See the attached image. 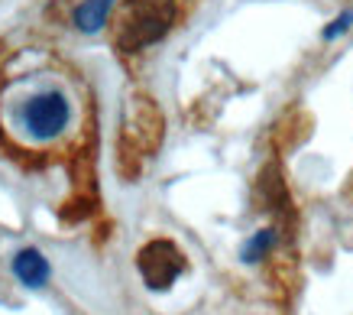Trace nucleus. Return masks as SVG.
<instances>
[{"instance_id":"1","label":"nucleus","mask_w":353,"mask_h":315,"mask_svg":"<svg viewBox=\"0 0 353 315\" xmlns=\"http://www.w3.org/2000/svg\"><path fill=\"white\" fill-rule=\"evenodd\" d=\"M175 20V0H127L120 10L117 43L123 52H137L159 43Z\"/></svg>"},{"instance_id":"2","label":"nucleus","mask_w":353,"mask_h":315,"mask_svg":"<svg viewBox=\"0 0 353 315\" xmlns=\"http://www.w3.org/2000/svg\"><path fill=\"white\" fill-rule=\"evenodd\" d=\"M72 104L62 91H39L23 104V127L30 131L32 140H52L68 127Z\"/></svg>"},{"instance_id":"3","label":"nucleus","mask_w":353,"mask_h":315,"mask_svg":"<svg viewBox=\"0 0 353 315\" xmlns=\"http://www.w3.org/2000/svg\"><path fill=\"white\" fill-rule=\"evenodd\" d=\"M137 267L139 276L146 280V286L159 293V289H169L172 283L185 273V257L172 240H150L146 247L139 250Z\"/></svg>"},{"instance_id":"4","label":"nucleus","mask_w":353,"mask_h":315,"mask_svg":"<svg viewBox=\"0 0 353 315\" xmlns=\"http://www.w3.org/2000/svg\"><path fill=\"white\" fill-rule=\"evenodd\" d=\"M49 260H46L43 254L36 247H23L17 250V257H13V276L23 283V286H30V289H43L46 283H49Z\"/></svg>"},{"instance_id":"5","label":"nucleus","mask_w":353,"mask_h":315,"mask_svg":"<svg viewBox=\"0 0 353 315\" xmlns=\"http://www.w3.org/2000/svg\"><path fill=\"white\" fill-rule=\"evenodd\" d=\"M110 7H114V0H81V7L75 10V26L81 33H97V30H104Z\"/></svg>"},{"instance_id":"6","label":"nucleus","mask_w":353,"mask_h":315,"mask_svg":"<svg viewBox=\"0 0 353 315\" xmlns=\"http://www.w3.org/2000/svg\"><path fill=\"white\" fill-rule=\"evenodd\" d=\"M272 244H276V231L263 228V231H256V234L243 244L240 257H243V263H259L269 254V247H272Z\"/></svg>"},{"instance_id":"7","label":"nucleus","mask_w":353,"mask_h":315,"mask_svg":"<svg viewBox=\"0 0 353 315\" xmlns=\"http://www.w3.org/2000/svg\"><path fill=\"white\" fill-rule=\"evenodd\" d=\"M350 23H353V13H350V10H343L341 17H337V20H334L331 26H327V30H324V39L331 43V39H337V36H343V33H347V30H350Z\"/></svg>"}]
</instances>
